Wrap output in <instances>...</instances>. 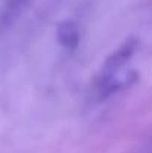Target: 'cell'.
<instances>
[{
	"mask_svg": "<svg viewBox=\"0 0 152 153\" xmlns=\"http://www.w3.org/2000/svg\"><path fill=\"white\" fill-rule=\"evenodd\" d=\"M57 34H58L60 43L66 49H75L76 48L78 40H79V31H78V27L73 22H70V21L61 22L57 28Z\"/></svg>",
	"mask_w": 152,
	"mask_h": 153,
	"instance_id": "obj_3",
	"label": "cell"
},
{
	"mask_svg": "<svg viewBox=\"0 0 152 153\" xmlns=\"http://www.w3.org/2000/svg\"><path fill=\"white\" fill-rule=\"evenodd\" d=\"M27 0H1L0 4V30L7 27L22 10Z\"/></svg>",
	"mask_w": 152,
	"mask_h": 153,
	"instance_id": "obj_2",
	"label": "cell"
},
{
	"mask_svg": "<svg viewBox=\"0 0 152 153\" xmlns=\"http://www.w3.org/2000/svg\"><path fill=\"white\" fill-rule=\"evenodd\" d=\"M134 51H136V42L130 39L106 59L97 77V95L100 100L109 98L112 94L121 91L122 88L128 86L136 80L134 71L121 73L124 65L133 56Z\"/></svg>",
	"mask_w": 152,
	"mask_h": 153,
	"instance_id": "obj_1",
	"label": "cell"
}]
</instances>
